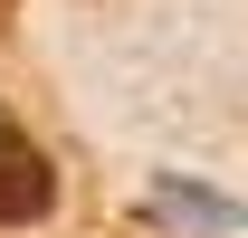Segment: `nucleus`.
Segmentation results:
<instances>
[{
	"label": "nucleus",
	"mask_w": 248,
	"mask_h": 238,
	"mask_svg": "<svg viewBox=\"0 0 248 238\" xmlns=\"http://www.w3.org/2000/svg\"><path fill=\"white\" fill-rule=\"evenodd\" d=\"M58 200V172H48V152L29 134H0V229H19V219H48Z\"/></svg>",
	"instance_id": "1"
},
{
	"label": "nucleus",
	"mask_w": 248,
	"mask_h": 238,
	"mask_svg": "<svg viewBox=\"0 0 248 238\" xmlns=\"http://www.w3.org/2000/svg\"><path fill=\"white\" fill-rule=\"evenodd\" d=\"M10 10H19V0H0V29H10Z\"/></svg>",
	"instance_id": "2"
}]
</instances>
